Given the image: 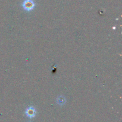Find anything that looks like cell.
<instances>
[{
	"mask_svg": "<svg viewBox=\"0 0 122 122\" xmlns=\"http://www.w3.org/2000/svg\"><path fill=\"white\" fill-rule=\"evenodd\" d=\"M26 114L27 117L30 118L34 117L36 115L35 109L33 107H29L26 109Z\"/></svg>",
	"mask_w": 122,
	"mask_h": 122,
	"instance_id": "7a4b0ae2",
	"label": "cell"
},
{
	"mask_svg": "<svg viewBox=\"0 0 122 122\" xmlns=\"http://www.w3.org/2000/svg\"><path fill=\"white\" fill-rule=\"evenodd\" d=\"M22 6L26 10L30 11L34 8L35 3L32 0H25L23 2Z\"/></svg>",
	"mask_w": 122,
	"mask_h": 122,
	"instance_id": "6da1fadb",
	"label": "cell"
}]
</instances>
